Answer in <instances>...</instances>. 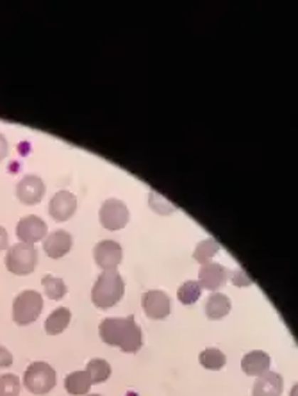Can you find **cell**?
<instances>
[{"label": "cell", "instance_id": "obj_1", "mask_svg": "<svg viewBox=\"0 0 298 396\" xmlns=\"http://www.w3.org/2000/svg\"><path fill=\"white\" fill-rule=\"evenodd\" d=\"M98 334L110 346H118L125 353H136L143 346V334L134 316L106 318L98 327Z\"/></svg>", "mask_w": 298, "mask_h": 396}, {"label": "cell", "instance_id": "obj_2", "mask_svg": "<svg viewBox=\"0 0 298 396\" xmlns=\"http://www.w3.org/2000/svg\"><path fill=\"white\" fill-rule=\"evenodd\" d=\"M125 293V282L118 269H104L98 275L97 282L93 284L91 289V302L98 307V309H110V307L117 306Z\"/></svg>", "mask_w": 298, "mask_h": 396}, {"label": "cell", "instance_id": "obj_3", "mask_svg": "<svg viewBox=\"0 0 298 396\" xmlns=\"http://www.w3.org/2000/svg\"><path fill=\"white\" fill-rule=\"evenodd\" d=\"M43 311V296L38 291H22L13 302V321L16 325H31Z\"/></svg>", "mask_w": 298, "mask_h": 396}, {"label": "cell", "instance_id": "obj_4", "mask_svg": "<svg viewBox=\"0 0 298 396\" xmlns=\"http://www.w3.org/2000/svg\"><path fill=\"white\" fill-rule=\"evenodd\" d=\"M55 370L47 363H33L23 373V385L33 395H47L55 387Z\"/></svg>", "mask_w": 298, "mask_h": 396}, {"label": "cell", "instance_id": "obj_5", "mask_svg": "<svg viewBox=\"0 0 298 396\" xmlns=\"http://www.w3.org/2000/svg\"><path fill=\"white\" fill-rule=\"evenodd\" d=\"M38 264V252L34 245L16 243L6 254V268L15 275H31Z\"/></svg>", "mask_w": 298, "mask_h": 396}, {"label": "cell", "instance_id": "obj_6", "mask_svg": "<svg viewBox=\"0 0 298 396\" xmlns=\"http://www.w3.org/2000/svg\"><path fill=\"white\" fill-rule=\"evenodd\" d=\"M100 223L107 230H120L129 223V209L118 198H110L100 208Z\"/></svg>", "mask_w": 298, "mask_h": 396}, {"label": "cell", "instance_id": "obj_7", "mask_svg": "<svg viewBox=\"0 0 298 396\" xmlns=\"http://www.w3.org/2000/svg\"><path fill=\"white\" fill-rule=\"evenodd\" d=\"M142 306L147 318H150V320H164L171 311L170 296H168L164 291L159 289L147 291V293L143 294Z\"/></svg>", "mask_w": 298, "mask_h": 396}, {"label": "cell", "instance_id": "obj_8", "mask_svg": "<svg viewBox=\"0 0 298 396\" xmlns=\"http://www.w3.org/2000/svg\"><path fill=\"white\" fill-rule=\"evenodd\" d=\"M16 236H18L20 243H38L40 240L47 237V223L40 216H23L18 222V225H16Z\"/></svg>", "mask_w": 298, "mask_h": 396}, {"label": "cell", "instance_id": "obj_9", "mask_svg": "<svg viewBox=\"0 0 298 396\" xmlns=\"http://www.w3.org/2000/svg\"><path fill=\"white\" fill-rule=\"evenodd\" d=\"M45 182L38 175H26L16 184V196L26 205H36L43 200Z\"/></svg>", "mask_w": 298, "mask_h": 396}, {"label": "cell", "instance_id": "obj_10", "mask_svg": "<svg viewBox=\"0 0 298 396\" xmlns=\"http://www.w3.org/2000/svg\"><path fill=\"white\" fill-rule=\"evenodd\" d=\"M77 209V198L73 193L61 189L52 196L50 204H48V215L55 220V222H66L73 216Z\"/></svg>", "mask_w": 298, "mask_h": 396}, {"label": "cell", "instance_id": "obj_11", "mask_svg": "<svg viewBox=\"0 0 298 396\" xmlns=\"http://www.w3.org/2000/svg\"><path fill=\"white\" fill-rule=\"evenodd\" d=\"M95 262L102 269H115L122 262L124 252H122L120 243L117 241H100L95 245L93 250Z\"/></svg>", "mask_w": 298, "mask_h": 396}, {"label": "cell", "instance_id": "obj_12", "mask_svg": "<svg viewBox=\"0 0 298 396\" xmlns=\"http://www.w3.org/2000/svg\"><path fill=\"white\" fill-rule=\"evenodd\" d=\"M229 279V272L218 262H206L198 272V284L202 289L218 291Z\"/></svg>", "mask_w": 298, "mask_h": 396}, {"label": "cell", "instance_id": "obj_13", "mask_svg": "<svg viewBox=\"0 0 298 396\" xmlns=\"http://www.w3.org/2000/svg\"><path fill=\"white\" fill-rule=\"evenodd\" d=\"M72 234L66 230H54L43 240V250L50 259H61L72 248Z\"/></svg>", "mask_w": 298, "mask_h": 396}, {"label": "cell", "instance_id": "obj_14", "mask_svg": "<svg viewBox=\"0 0 298 396\" xmlns=\"http://www.w3.org/2000/svg\"><path fill=\"white\" fill-rule=\"evenodd\" d=\"M282 377L275 373V371H266V373L259 375L257 380H255L252 396H280L282 395Z\"/></svg>", "mask_w": 298, "mask_h": 396}, {"label": "cell", "instance_id": "obj_15", "mask_svg": "<svg viewBox=\"0 0 298 396\" xmlns=\"http://www.w3.org/2000/svg\"><path fill=\"white\" fill-rule=\"evenodd\" d=\"M270 363H272V359H270L268 353L262 352V350H252L243 357L241 368L250 377H259V375L270 371Z\"/></svg>", "mask_w": 298, "mask_h": 396}, {"label": "cell", "instance_id": "obj_16", "mask_svg": "<svg viewBox=\"0 0 298 396\" xmlns=\"http://www.w3.org/2000/svg\"><path fill=\"white\" fill-rule=\"evenodd\" d=\"M230 300L223 293H213L206 302V314L209 320H222L230 313Z\"/></svg>", "mask_w": 298, "mask_h": 396}, {"label": "cell", "instance_id": "obj_17", "mask_svg": "<svg viewBox=\"0 0 298 396\" xmlns=\"http://www.w3.org/2000/svg\"><path fill=\"white\" fill-rule=\"evenodd\" d=\"M70 320H72V313L66 307H59L55 309L50 316L47 318L45 321V331H47L48 336H58L61 332L66 331V327L70 325Z\"/></svg>", "mask_w": 298, "mask_h": 396}, {"label": "cell", "instance_id": "obj_18", "mask_svg": "<svg viewBox=\"0 0 298 396\" xmlns=\"http://www.w3.org/2000/svg\"><path fill=\"white\" fill-rule=\"evenodd\" d=\"M91 380L90 375L86 371H73L70 373L68 377L65 378V389L73 396H80V395H87L91 387Z\"/></svg>", "mask_w": 298, "mask_h": 396}, {"label": "cell", "instance_id": "obj_19", "mask_svg": "<svg viewBox=\"0 0 298 396\" xmlns=\"http://www.w3.org/2000/svg\"><path fill=\"white\" fill-rule=\"evenodd\" d=\"M86 373L90 375L91 384H102L111 377V366L104 359H91L86 366Z\"/></svg>", "mask_w": 298, "mask_h": 396}, {"label": "cell", "instance_id": "obj_20", "mask_svg": "<svg viewBox=\"0 0 298 396\" xmlns=\"http://www.w3.org/2000/svg\"><path fill=\"white\" fill-rule=\"evenodd\" d=\"M220 250V243L213 237H208V240H202L201 243L195 247V252H193V259L201 264H206V262H211V259L218 254Z\"/></svg>", "mask_w": 298, "mask_h": 396}, {"label": "cell", "instance_id": "obj_21", "mask_svg": "<svg viewBox=\"0 0 298 396\" xmlns=\"http://www.w3.org/2000/svg\"><path fill=\"white\" fill-rule=\"evenodd\" d=\"M202 287L198 284V280H188V282L182 284L177 291V299L182 306H191L196 300L201 299Z\"/></svg>", "mask_w": 298, "mask_h": 396}, {"label": "cell", "instance_id": "obj_22", "mask_svg": "<svg viewBox=\"0 0 298 396\" xmlns=\"http://www.w3.org/2000/svg\"><path fill=\"white\" fill-rule=\"evenodd\" d=\"M227 363V357L222 350L218 348H206L204 352L201 353V364L208 370L213 371H218L225 366Z\"/></svg>", "mask_w": 298, "mask_h": 396}, {"label": "cell", "instance_id": "obj_23", "mask_svg": "<svg viewBox=\"0 0 298 396\" xmlns=\"http://www.w3.org/2000/svg\"><path fill=\"white\" fill-rule=\"evenodd\" d=\"M41 284H43L45 294H47L50 300H61L66 294V284L63 282L59 277L45 275L43 279H41Z\"/></svg>", "mask_w": 298, "mask_h": 396}, {"label": "cell", "instance_id": "obj_24", "mask_svg": "<svg viewBox=\"0 0 298 396\" xmlns=\"http://www.w3.org/2000/svg\"><path fill=\"white\" fill-rule=\"evenodd\" d=\"M20 378L13 373L0 375V396H18Z\"/></svg>", "mask_w": 298, "mask_h": 396}, {"label": "cell", "instance_id": "obj_25", "mask_svg": "<svg viewBox=\"0 0 298 396\" xmlns=\"http://www.w3.org/2000/svg\"><path fill=\"white\" fill-rule=\"evenodd\" d=\"M13 364V353L8 348L0 346V368H9Z\"/></svg>", "mask_w": 298, "mask_h": 396}, {"label": "cell", "instance_id": "obj_26", "mask_svg": "<svg viewBox=\"0 0 298 396\" xmlns=\"http://www.w3.org/2000/svg\"><path fill=\"white\" fill-rule=\"evenodd\" d=\"M8 154H9V143H8V139H6L4 136L0 134V161L6 159V157H8Z\"/></svg>", "mask_w": 298, "mask_h": 396}, {"label": "cell", "instance_id": "obj_27", "mask_svg": "<svg viewBox=\"0 0 298 396\" xmlns=\"http://www.w3.org/2000/svg\"><path fill=\"white\" fill-rule=\"evenodd\" d=\"M233 280L236 286H248V284H250V279H248V277H245L243 273H238V272L233 273Z\"/></svg>", "mask_w": 298, "mask_h": 396}, {"label": "cell", "instance_id": "obj_28", "mask_svg": "<svg viewBox=\"0 0 298 396\" xmlns=\"http://www.w3.org/2000/svg\"><path fill=\"white\" fill-rule=\"evenodd\" d=\"M9 247V236H8V230L4 227H0V252L6 250Z\"/></svg>", "mask_w": 298, "mask_h": 396}, {"label": "cell", "instance_id": "obj_29", "mask_svg": "<svg viewBox=\"0 0 298 396\" xmlns=\"http://www.w3.org/2000/svg\"><path fill=\"white\" fill-rule=\"evenodd\" d=\"M291 396H297V387H293V391H291Z\"/></svg>", "mask_w": 298, "mask_h": 396}, {"label": "cell", "instance_id": "obj_30", "mask_svg": "<svg viewBox=\"0 0 298 396\" xmlns=\"http://www.w3.org/2000/svg\"><path fill=\"white\" fill-rule=\"evenodd\" d=\"M87 396H100V395H87Z\"/></svg>", "mask_w": 298, "mask_h": 396}]
</instances>
